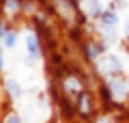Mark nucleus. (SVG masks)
<instances>
[{"mask_svg": "<svg viewBox=\"0 0 129 123\" xmlns=\"http://www.w3.org/2000/svg\"><path fill=\"white\" fill-rule=\"evenodd\" d=\"M103 24H106V26H116V24H118L116 11H106V13H103Z\"/></svg>", "mask_w": 129, "mask_h": 123, "instance_id": "nucleus-1", "label": "nucleus"}, {"mask_svg": "<svg viewBox=\"0 0 129 123\" xmlns=\"http://www.w3.org/2000/svg\"><path fill=\"white\" fill-rule=\"evenodd\" d=\"M7 87H9V89H11V93H13V95H15V97H17V95H19V89H17V84H15V82H13V80H11V82H7Z\"/></svg>", "mask_w": 129, "mask_h": 123, "instance_id": "nucleus-5", "label": "nucleus"}, {"mask_svg": "<svg viewBox=\"0 0 129 123\" xmlns=\"http://www.w3.org/2000/svg\"><path fill=\"white\" fill-rule=\"evenodd\" d=\"M5 46H7V48H13V46H15V32H13V30H9V32L5 35Z\"/></svg>", "mask_w": 129, "mask_h": 123, "instance_id": "nucleus-4", "label": "nucleus"}, {"mask_svg": "<svg viewBox=\"0 0 129 123\" xmlns=\"http://www.w3.org/2000/svg\"><path fill=\"white\" fill-rule=\"evenodd\" d=\"M28 52H30V56H37L39 54V48H37L35 37H28Z\"/></svg>", "mask_w": 129, "mask_h": 123, "instance_id": "nucleus-3", "label": "nucleus"}, {"mask_svg": "<svg viewBox=\"0 0 129 123\" xmlns=\"http://www.w3.org/2000/svg\"><path fill=\"white\" fill-rule=\"evenodd\" d=\"M88 11H90V15L99 17V15H101V5H99V0H88Z\"/></svg>", "mask_w": 129, "mask_h": 123, "instance_id": "nucleus-2", "label": "nucleus"}, {"mask_svg": "<svg viewBox=\"0 0 129 123\" xmlns=\"http://www.w3.org/2000/svg\"><path fill=\"white\" fill-rule=\"evenodd\" d=\"M88 56H90V58H95V56H97V48L88 46Z\"/></svg>", "mask_w": 129, "mask_h": 123, "instance_id": "nucleus-6", "label": "nucleus"}]
</instances>
